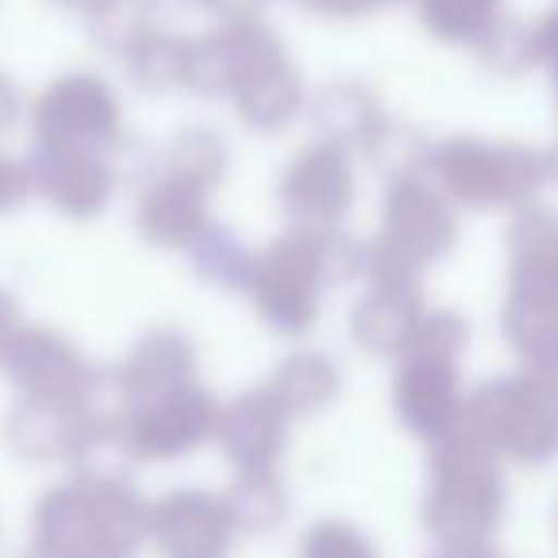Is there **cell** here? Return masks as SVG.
<instances>
[{
    "mask_svg": "<svg viewBox=\"0 0 558 558\" xmlns=\"http://www.w3.org/2000/svg\"><path fill=\"white\" fill-rule=\"evenodd\" d=\"M16 119H20V96L9 81L0 77V134H9L16 126Z\"/></svg>",
    "mask_w": 558,
    "mask_h": 558,
    "instance_id": "cell-35",
    "label": "cell"
},
{
    "mask_svg": "<svg viewBox=\"0 0 558 558\" xmlns=\"http://www.w3.org/2000/svg\"><path fill=\"white\" fill-rule=\"evenodd\" d=\"M264 387L283 405V413L291 421H299V417H314V413H326L337 402V395H341L344 379L337 360H329L326 352L303 349L279 360Z\"/></svg>",
    "mask_w": 558,
    "mask_h": 558,
    "instance_id": "cell-19",
    "label": "cell"
},
{
    "mask_svg": "<svg viewBox=\"0 0 558 558\" xmlns=\"http://www.w3.org/2000/svg\"><path fill=\"white\" fill-rule=\"evenodd\" d=\"M27 199H35L27 165L9 154H0V215H12V210H20Z\"/></svg>",
    "mask_w": 558,
    "mask_h": 558,
    "instance_id": "cell-33",
    "label": "cell"
},
{
    "mask_svg": "<svg viewBox=\"0 0 558 558\" xmlns=\"http://www.w3.org/2000/svg\"><path fill=\"white\" fill-rule=\"evenodd\" d=\"M314 126H318L322 142L337 149H352L364 146V138L375 131L379 123V100L367 93L356 81H337V85H326L318 96H314Z\"/></svg>",
    "mask_w": 558,
    "mask_h": 558,
    "instance_id": "cell-23",
    "label": "cell"
},
{
    "mask_svg": "<svg viewBox=\"0 0 558 558\" xmlns=\"http://www.w3.org/2000/svg\"><path fill=\"white\" fill-rule=\"evenodd\" d=\"M32 195L73 218V222H93L108 210L116 195V169L100 149H35Z\"/></svg>",
    "mask_w": 558,
    "mask_h": 558,
    "instance_id": "cell-13",
    "label": "cell"
},
{
    "mask_svg": "<svg viewBox=\"0 0 558 558\" xmlns=\"http://www.w3.org/2000/svg\"><path fill=\"white\" fill-rule=\"evenodd\" d=\"M360 149H364L367 165H372L387 184L405 180V177H421V172L428 169V157H433V142H428L425 134L405 123H390V119H379Z\"/></svg>",
    "mask_w": 558,
    "mask_h": 558,
    "instance_id": "cell-26",
    "label": "cell"
},
{
    "mask_svg": "<svg viewBox=\"0 0 558 558\" xmlns=\"http://www.w3.org/2000/svg\"><path fill=\"white\" fill-rule=\"evenodd\" d=\"M0 375L27 402H62L81 410L96 364L58 329L20 322L0 344Z\"/></svg>",
    "mask_w": 558,
    "mask_h": 558,
    "instance_id": "cell-7",
    "label": "cell"
},
{
    "mask_svg": "<svg viewBox=\"0 0 558 558\" xmlns=\"http://www.w3.org/2000/svg\"><path fill=\"white\" fill-rule=\"evenodd\" d=\"M233 539L238 532L226 517L222 494L184 486L149 505L146 543L161 558H230Z\"/></svg>",
    "mask_w": 558,
    "mask_h": 558,
    "instance_id": "cell-12",
    "label": "cell"
},
{
    "mask_svg": "<svg viewBox=\"0 0 558 558\" xmlns=\"http://www.w3.org/2000/svg\"><path fill=\"white\" fill-rule=\"evenodd\" d=\"M459 210L433 180H395L383 203V222L375 241H367V283L387 288H421V276L456 248Z\"/></svg>",
    "mask_w": 558,
    "mask_h": 558,
    "instance_id": "cell-3",
    "label": "cell"
},
{
    "mask_svg": "<svg viewBox=\"0 0 558 558\" xmlns=\"http://www.w3.org/2000/svg\"><path fill=\"white\" fill-rule=\"evenodd\" d=\"M314 260H318L322 288L326 291L349 288V283L364 279V271H367V241H360L356 233H349L344 226L322 230V233H314Z\"/></svg>",
    "mask_w": 558,
    "mask_h": 558,
    "instance_id": "cell-28",
    "label": "cell"
},
{
    "mask_svg": "<svg viewBox=\"0 0 558 558\" xmlns=\"http://www.w3.org/2000/svg\"><path fill=\"white\" fill-rule=\"evenodd\" d=\"M550 184V154L524 142H494V207L520 210L539 203Z\"/></svg>",
    "mask_w": 558,
    "mask_h": 558,
    "instance_id": "cell-25",
    "label": "cell"
},
{
    "mask_svg": "<svg viewBox=\"0 0 558 558\" xmlns=\"http://www.w3.org/2000/svg\"><path fill=\"white\" fill-rule=\"evenodd\" d=\"M268 329L283 337H306L322 314V276L314 260V233L288 230L253 253L241 288Z\"/></svg>",
    "mask_w": 558,
    "mask_h": 558,
    "instance_id": "cell-5",
    "label": "cell"
},
{
    "mask_svg": "<svg viewBox=\"0 0 558 558\" xmlns=\"http://www.w3.org/2000/svg\"><path fill=\"white\" fill-rule=\"evenodd\" d=\"M425 172H433V184L456 207H471V210L494 207V142H478V138L440 142V146H433Z\"/></svg>",
    "mask_w": 558,
    "mask_h": 558,
    "instance_id": "cell-20",
    "label": "cell"
},
{
    "mask_svg": "<svg viewBox=\"0 0 558 558\" xmlns=\"http://www.w3.org/2000/svg\"><path fill=\"white\" fill-rule=\"evenodd\" d=\"M428 558H501V550L489 539H466V543H440Z\"/></svg>",
    "mask_w": 558,
    "mask_h": 558,
    "instance_id": "cell-34",
    "label": "cell"
},
{
    "mask_svg": "<svg viewBox=\"0 0 558 558\" xmlns=\"http://www.w3.org/2000/svg\"><path fill=\"white\" fill-rule=\"evenodd\" d=\"M16 558H43V555H39V550H35V547H27L24 555H16Z\"/></svg>",
    "mask_w": 558,
    "mask_h": 558,
    "instance_id": "cell-37",
    "label": "cell"
},
{
    "mask_svg": "<svg viewBox=\"0 0 558 558\" xmlns=\"http://www.w3.org/2000/svg\"><path fill=\"white\" fill-rule=\"evenodd\" d=\"M184 47L169 39H146L142 35L126 58H131V77L138 81L146 93H169V88L184 85Z\"/></svg>",
    "mask_w": 558,
    "mask_h": 558,
    "instance_id": "cell-31",
    "label": "cell"
},
{
    "mask_svg": "<svg viewBox=\"0 0 558 558\" xmlns=\"http://www.w3.org/2000/svg\"><path fill=\"white\" fill-rule=\"evenodd\" d=\"M421 314H425L421 288H387V283H372L367 295L352 306L349 337L364 356L398 360L405 344H410Z\"/></svg>",
    "mask_w": 558,
    "mask_h": 558,
    "instance_id": "cell-16",
    "label": "cell"
},
{
    "mask_svg": "<svg viewBox=\"0 0 558 558\" xmlns=\"http://www.w3.org/2000/svg\"><path fill=\"white\" fill-rule=\"evenodd\" d=\"M226 165H230L226 142L210 131H180L177 138L165 146V157H161V172L187 180V184L203 187V192H215V187L222 184Z\"/></svg>",
    "mask_w": 558,
    "mask_h": 558,
    "instance_id": "cell-27",
    "label": "cell"
},
{
    "mask_svg": "<svg viewBox=\"0 0 558 558\" xmlns=\"http://www.w3.org/2000/svg\"><path fill=\"white\" fill-rule=\"evenodd\" d=\"M88 417L77 405L62 402H27L20 398L16 410L4 421V444L27 463H65L70 466Z\"/></svg>",
    "mask_w": 558,
    "mask_h": 558,
    "instance_id": "cell-17",
    "label": "cell"
},
{
    "mask_svg": "<svg viewBox=\"0 0 558 558\" xmlns=\"http://www.w3.org/2000/svg\"><path fill=\"white\" fill-rule=\"evenodd\" d=\"M501 333L527 372L555 375L558 352V260L512 264L501 306Z\"/></svg>",
    "mask_w": 558,
    "mask_h": 558,
    "instance_id": "cell-11",
    "label": "cell"
},
{
    "mask_svg": "<svg viewBox=\"0 0 558 558\" xmlns=\"http://www.w3.org/2000/svg\"><path fill=\"white\" fill-rule=\"evenodd\" d=\"M233 96H238L241 123L260 134L283 131L299 116V108H303V85H299V77L283 65L279 54L271 62L256 65Z\"/></svg>",
    "mask_w": 558,
    "mask_h": 558,
    "instance_id": "cell-21",
    "label": "cell"
},
{
    "mask_svg": "<svg viewBox=\"0 0 558 558\" xmlns=\"http://www.w3.org/2000/svg\"><path fill=\"white\" fill-rule=\"evenodd\" d=\"M195 375H199V349L177 326L149 329L116 364V379L126 395V405L165 395L172 387H184V383H195Z\"/></svg>",
    "mask_w": 558,
    "mask_h": 558,
    "instance_id": "cell-15",
    "label": "cell"
},
{
    "mask_svg": "<svg viewBox=\"0 0 558 558\" xmlns=\"http://www.w3.org/2000/svg\"><path fill=\"white\" fill-rule=\"evenodd\" d=\"M471 341V326L456 311H425L413 329L410 344L402 352H428V356L463 360V349Z\"/></svg>",
    "mask_w": 558,
    "mask_h": 558,
    "instance_id": "cell-32",
    "label": "cell"
},
{
    "mask_svg": "<svg viewBox=\"0 0 558 558\" xmlns=\"http://www.w3.org/2000/svg\"><path fill=\"white\" fill-rule=\"evenodd\" d=\"M509 256H512V264H555L558 260V226L547 207L527 203V207L512 210Z\"/></svg>",
    "mask_w": 558,
    "mask_h": 558,
    "instance_id": "cell-29",
    "label": "cell"
},
{
    "mask_svg": "<svg viewBox=\"0 0 558 558\" xmlns=\"http://www.w3.org/2000/svg\"><path fill=\"white\" fill-rule=\"evenodd\" d=\"M119 138V100L96 77L54 81L35 104V149H108Z\"/></svg>",
    "mask_w": 558,
    "mask_h": 558,
    "instance_id": "cell-9",
    "label": "cell"
},
{
    "mask_svg": "<svg viewBox=\"0 0 558 558\" xmlns=\"http://www.w3.org/2000/svg\"><path fill=\"white\" fill-rule=\"evenodd\" d=\"M210 192L187 184L180 177H161L142 192L138 199V215H134V226H138L142 241L154 248H184L203 226L210 222L207 210Z\"/></svg>",
    "mask_w": 558,
    "mask_h": 558,
    "instance_id": "cell-18",
    "label": "cell"
},
{
    "mask_svg": "<svg viewBox=\"0 0 558 558\" xmlns=\"http://www.w3.org/2000/svg\"><path fill=\"white\" fill-rule=\"evenodd\" d=\"M218 405L222 402L195 379L165 390V395L131 402L116 425L134 463H172V459H184L203 444H210Z\"/></svg>",
    "mask_w": 558,
    "mask_h": 558,
    "instance_id": "cell-6",
    "label": "cell"
},
{
    "mask_svg": "<svg viewBox=\"0 0 558 558\" xmlns=\"http://www.w3.org/2000/svg\"><path fill=\"white\" fill-rule=\"evenodd\" d=\"M149 501L131 478H77L35 501L32 547L43 558H138Z\"/></svg>",
    "mask_w": 558,
    "mask_h": 558,
    "instance_id": "cell-1",
    "label": "cell"
},
{
    "mask_svg": "<svg viewBox=\"0 0 558 558\" xmlns=\"http://www.w3.org/2000/svg\"><path fill=\"white\" fill-rule=\"evenodd\" d=\"M428 459V486L421 501V520L436 543L489 539L501 527L509 486L497 451H489L463 425L440 436Z\"/></svg>",
    "mask_w": 558,
    "mask_h": 558,
    "instance_id": "cell-2",
    "label": "cell"
},
{
    "mask_svg": "<svg viewBox=\"0 0 558 558\" xmlns=\"http://www.w3.org/2000/svg\"><path fill=\"white\" fill-rule=\"evenodd\" d=\"M233 471H276L291 440V417L268 395V387L245 390L218 405L215 436Z\"/></svg>",
    "mask_w": 558,
    "mask_h": 558,
    "instance_id": "cell-14",
    "label": "cell"
},
{
    "mask_svg": "<svg viewBox=\"0 0 558 558\" xmlns=\"http://www.w3.org/2000/svg\"><path fill=\"white\" fill-rule=\"evenodd\" d=\"M497 459L520 466H547L558 448V387L555 375L512 372L486 379L463 398V421Z\"/></svg>",
    "mask_w": 558,
    "mask_h": 558,
    "instance_id": "cell-4",
    "label": "cell"
},
{
    "mask_svg": "<svg viewBox=\"0 0 558 558\" xmlns=\"http://www.w3.org/2000/svg\"><path fill=\"white\" fill-rule=\"evenodd\" d=\"M20 318H24V314H20L16 295H9V291L0 288V344L9 341V337H12V329L20 326Z\"/></svg>",
    "mask_w": 558,
    "mask_h": 558,
    "instance_id": "cell-36",
    "label": "cell"
},
{
    "mask_svg": "<svg viewBox=\"0 0 558 558\" xmlns=\"http://www.w3.org/2000/svg\"><path fill=\"white\" fill-rule=\"evenodd\" d=\"M299 558H383V555L360 524L341 517H326L303 532Z\"/></svg>",
    "mask_w": 558,
    "mask_h": 558,
    "instance_id": "cell-30",
    "label": "cell"
},
{
    "mask_svg": "<svg viewBox=\"0 0 558 558\" xmlns=\"http://www.w3.org/2000/svg\"><path fill=\"white\" fill-rule=\"evenodd\" d=\"M226 517L238 535H271L291 517V489L276 471H238L222 494Z\"/></svg>",
    "mask_w": 558,
    "mask_h": 558,
    "instance_id": "cell-22",
    "label": "cell"
},
{
    "mask_svg": "<svg viewBox=\"0 0 558 558\" xmlns=\"http://www.w3.org/2000/svg\"><path fill=\"white\" fill-rule=\"evenodd\" d=\"M356 203V172L349 165V149L318 146L303 149L279 177V210L288 230L322 233L344 226Z\"/></svg>",
    "mask_w": 558,
    "mask_h": 558,
    "instance_id": "cell-8",
    "label": "cell"
},
{
    "mask_svg": "<svg viewBox=\"0 0 558 558\" xmlns=\"http://www.w3.org/2000/svg\"><path fill=\"white\" fill-rule=\"evenodd\" d=\"M463 364L448 356H428V352H402L398 356L395 387H390V402H395V417L402 428H410L417 440L436 444L459 428L463 421Z\"/></svg>",
    "mask_w": 558,
    "mask_h": 558,
    "instance_id": "cell-10",
    "label": "cell"
},
{
    "mask_svg": "<svg viewBox=\"0 0 558 558\" xmlns=\"http://www.w3.org/2000/svg\"><path fill=\"white\" fill-rule=\"evenodd\" d=\"M180 253H187L195 276L215 291H241L245 288L248 264H253V248L230 230V226L207 222Z\"/></svg>",
    "mask_w": 558,
    "mask_h": 558,
    "instance_id": "cell-24",
    "label": "cell"
}]
</instances>
